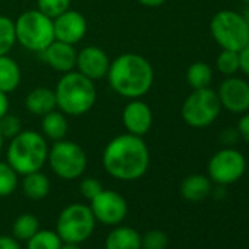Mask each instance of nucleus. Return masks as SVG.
<instances>
[{
  "instance_id": "obj_21",
  "label": "nucleus",
  "mask_w": 249,
  "mask_h": 249,
  "mask_svg": "<svg viewBox=\"0 0 249 249\" xmlns=\"http://www.w3.org/2000/svg\"><path fill=\"white\" fill-rule=\"evenodd\" d=\"M211 180L204 175H189L180 185V194L186 201L198 202L211 194Z\"/></svg>"
},
{
  "instance_id": "obj_26",
  "label": "nucleus",
  "mask_w": 249,
  "mask_h": 249,
  "mask_svg": "<svg viewBox=\"0 0 249 249\" xmlns=\"http://www.w3.org/2000/svg\"><path fill=\"white\" fill-rule=\"evenodd\" d=\"M62 239L56 231L38 230L31 239L27 240V249H60Z\"/></svg>"
},
{
  "instance_id": "obj_12",
  "label": "nucleus",
  "mask_w": 249,
  "mask_h": 249,
  "mask_svg": "<svg viewBox=\"0 0 249 249\" xmlns=\"http://www.w3.org/2000/svg\"><path fill=\"white\" fill-rule=\"evenodd\" d=\"M221 108L234 114H243L249 111V84L233 76H227L218 87L217 91Z\"/></svg>"
},
{
  "instance_id": "obj_5",
  "label": "nucleus",
  "mask_w": 249,
  "mask_h": 249,
  "mask_svg": "<svg viewBox=\"0 0 249 249\" xmlns=\"http://www.w3.org/2000/svg\"><path fill=\"white\" fill-rule=\"evenodd\" d=\"M17 44L31 53L40 54L54 41L53 19L37 8L22 12L15 19Z\"/></svg>"
},
{
  "instance_id": "obj_29",
  "label": "nucleus",
  "mask_w": 249,
  "mask_h": 249,
  "mask_svg": "<svg viewBox=\"0 0 249 249\" xmlns=\"http://www.w3.org/2000/svg\"><path fill=\"white\" fill-rule=\"evenodd\" d=\"M72 8V0H37V9L54 19Z\"/></svg>"
},
{
  "instance_id": "obj_16",
  "label": "nucleus",
  "mask_w": 249,
  "mask_h": 249,
  "mask_svg": "<svg viewBox=\"0 0 249 249\" xmlns=\"http://www.w3.org/2000/svg\"><path fill=\"white\" fill-rule=\"evenodd\" d=\"M76 54H78V50L75 49V46L54 40L46 50L40 53V57L49 68L63 75L71 71H75Z\"/></svg>"
},
{
  "instance_id": "obj_18",
  "label": "nucleus",
  "mask_w": 249,
  "mask_h": 249,
  "mask_svg": "<svg viewBox=\"0 0 249 249\" xmlns=\"http://www.w3.org/2000/svg\"><path fill=\"white\" fill-rule=\"evenodd\" d=\"M69 131L68 116L60 110H53L41 117V134L49 141H60L65 140Z\"/></svg>"
},
{
  "instance_id": "obj_42",
  "label": "nucleus",
  "mask_w": 249,
  "mask_h": 249,
  "mask_svg": "<svg viewBox=\"0 0 249 249\" xmlns=\"http://www.w3.org/2000/svg\"><path fill=\"white\" fill-rule=\"evenodd\" d=\"M242 2H243V3H245L246 6H249V0H242Z\"/></svg>"
},
{
  "instance_id": "obj_2",
  "label": "nucleus",
  "mask_w": 249,
  "mask_h": 249,
  "mask_svg": "<svg viewBox=\"0 0 249 249\" xmlns=\"http://www.w3.org/2000/svg\"><path fill=\"white\" fill-rule=\"evenodd\" d=\"M110 88L126 100L142 98L154 84V68L138 53H122L110 62L107 72Z\"/></svg>"
},
{
  "instance_id": "obj_3",
  "label": "nucleus",
  "mask_w": 249,
  "mask_h": 249,
  "mask_svg": "<svg viewBox=\"0 0 249 249\" xmlns=\"http://www.w3.org/2000/svg\"><path fill=\"white\" fill-rule=\"evenodd\" d=\"M54 95L57 110L72 117L87 114L97 103L95 82L78 71H71L60 75L54 87Z\"/></svg>"
},
{
  "instance_id": "obj_13",
  "label": "nucleus",
  "mask_w": 249,
  "mask_h": 249,
  "mask_svg": "<svg viewBox=\"0 0 249 249\" xmlns=\"http://www.w3.org/2000/svg\"><path fill=\"white\" fill-rule=\"evenodd\" d=\"M122 123L128 134L144 138L150 132L154 123L153 110L142 98L129 100L123 107Z\"/></svg>"
},
{
  "instance_id": "obj_8",
  "label": "nucleus",
  "mask_w": 249,
  "mask_h": 249,
  "mask_svg": "<svg viewBox=\"0 0 249 249\" xmlns=\"http://www.w3.org/2000/svg\"><path fill=\"white\" fill-rule=\"evenodd\" d=\"M220 111L221 104L218 95L210 87L202 89H192L180 108L183 122L195 129H202L213 124Z\"/></svg>"
},
{
  "instance_id": "obj_30",
  "label": "nucleus",
  "mask_w": 249,
  "mask_h": 249,
  "mask_svg": "<svg viewBox=\"0 0 249 249\" xmlns=\"http://www.w3.org/2000/svg\"><path fill=\"white\" fill-rule=\"evenodd\" d=\"M22 120L18 114L8 113L0 119V134L5 140H12L22 131Z\"/></svg>"
},
{
  "instance_id": "obj_33",
  "label": "nucleus",
  "mask_w": 249,
  "mask_h": 249,
  "mask_svg": "<svg viewBox=\"0 0 249 249\" xmlns=\"http://www.w3.org/2000/svg\"><path fill=\"white\" fill-rule=\"evenodd\" d=\"M240 138L237 129H233V128H227V129H223L221 134H220V140L221 142L226 145V147H231L237 142V140Z\"/></svg>"
},
{
  "instance_id": "obj_25",
  "label": "nucleus",
  "mask_w": 249,
  "mask_h": 249,
  "mask_svg": "<svg viewBox=\"0 0 249 249\" xmlns=\"http://www.w3.org/2000/svg\"><path fill=\"white\" fill-rule=\"evenodd\" d=\"M40 230L38 218L34 214H21L14 223V236L18 240H28Z\"/></svg>"
},
{
  "instance_id": "obj_38",
  "label": "nucleus",
  "mask_w": 249,
  "mask_h": 249,
  "mask_svg": "<svg viewBox=\"0 0 249 249\" xmlns=\"http://www.w3.org/2000/svg\"><path fill=\"white\" fill-rule=\"evenodd\" d=\"M137 2L145 8H159V6H163L167 0H137Z\"/></svg>"
},
{
  "instance_id": "obj_4",
  "label": "nucleus",
  "mask_w": 249,
  "mask_h": 249,
  "mask_svg": "<svg viewBox=\"0 0 249 249\" xmlns=\"http://www.w3.org/2000/svg\"><path fill=\"white\" fill-rule=\"evenodd\" d=\"M49 142L41 132L22 129L9 140L6 148V161L21 176L41 170L49 157Z\"/></svg>"
},
{
  "instance_id": "obj_37",
  "label": "nucleus",
  "mask_w": 249,
  "mask_h": 249,
  "mask_svg": "<svg viewBox=\"0 0 249 249\" xmlns=\"http://www.w3.org/2000/svg\"><path fill=\"white\" fill-rule=\"evenodd\" d=\"M8 95H9V94L0 91V119H2L5 114L9 113V106H11V103H9V97H8Z\"/></svg>"
},
{
  "instance_id": "obj_19",
  "label": "nucleus",
  "mask_w": 249,
  "mask_h": 249,
  "mask_svg": "<svg viewBox=\"0 0 249 249\" xmlns=\"http://www.w3.org/2000/svg\"><path fill=\"white\" fill-rule=\"evenodd\" d=\"M142 236L132 227L120 226L113 229L106 239V249H141Z\"/></svg>"
},
{
  "instance_id": "obj_23",
  "label": "nucleus",
  "mask_w": 249,
  "mask_h": 249,
  "mask_svg": "<svg viewBox=\"0 0 249 249\" xmlns=\"http://www.w3.org/2000/svg\"><path fill=\"white\" fill-rule=\"evenodd\" d=\"M213 81V69L205 62H195L186 71V82L192 89L208 88Z\"/></svg>"
},
{
  "instance_id": "obj_36",
  "label": "nucleus",
  "mask_w": 249,
  "mask_h": 249,
  "mask_svg": "<svg viewBox=\"0 0 249 249\" xmlns=\"http://www.w3.org/2000/svg\"><path fill=\"white\" fill-rule=\"evenodd\" d=\"M0 249H21L17 239L11 236H0Z\"/></svg>"
},
{
  "instance_id": "obj_34",
  "label": "nucleus",
  "mask_w": 249,
  "mask_h": 249,
  "mask_svg": "<svg viewBox=\"0 0 249 249\" xmlns=\"http://www.w3.org/2000/svg\"><path fill=\"white\" fill-rule=\"evenodd\" d=\"M237 132L240 135V138L243 141H246L249 144V113H243V116L240 117V120L237 122Z\"/></svg>"
},
{
  "instance_id": "obj_35",
  "label": "nucleus",
  "mask_w": 249,
  "mask_h": 249,
  "mask_svg": "<svg viewBox=\"0 0 249 249\" xmlns=\"http://www.w3.org/2000/svg\"><path fill=\"white\" fill-rule=\"evenodd\" d=\"M239 71L249 76V44L239 50Z\"/></svg>"
},
{
  "instance_id": "obj_17",
  "label": "nucleus",
  "mask_w": 249,
  "mask_h": 249,
  "mask_svg": "<svg viewBox=\"0 0 249 249\" xmlns=\"http://www.w3.org/2000/svg\"><path fill=\"white\" fill-rule=\"evenodd\" d=\"M24 104L28 113L43 117L44 114L57 108L54 89L47 87H37L25 95Z\"/></svg>"
},
{
  "instance_id": "obj_27",
  "label": "nucleus",
  "mask_w": 249,
  "mask_h": 249,
  "mask_svg": "<svg viewBox=\"0 0 249 249\" xmlns=\"http://www.w3.org/2000/svg\"><path fill=\"white\" fill-rule=\"evenodd\" d=\"M18 173L8 161L0 160V198L12 195L18 188Z\"/></svg>"
},
{
  "instance_id": "obj_10",
  "label": "nucleus",
  "mask_w": 249,
  "mask_h": 249,
  "mask_svg": "<svg viewBox=\"0 0 249 249\" xmlns=\"http://www.w3.org/2000/svg\"><path fill=\"white\" fill-rule=\"evenodd\" d=\"M245 172V156L231 147H226L217 151L208 161V178L211 182L220 186L237 182Z\"/></svg>"
},
{
  "instance_id": "obj_9",
  "label": "nucleus",
  "mask_w": 249,
  "mask_h": 249,
  "mask_svg": "<svg viewBox=\"0 0 249 249\" xmlns=\"http://www.w3.org/2000/svg\"><path fill=\"white\" fill-rule=\"evenodd\" d=\"M95 218L89 205L71 204L62 210L56 223V233L65 243L85 242L94 231Z\"/></svg>"
},
{
  "instance_id": "obj_11",
  "label": "nucleus",
  "mask_w": 249,
  "mask_h": 249,
  "mask_svg": "<svg viewBox=\"0 0 249 249\" xmlns=\"http://www.w3.org/2000/svg\"><path fill=\"white\" fill-rule=\"evenodd\" d=\"M89 208L95 221L107 226L120 224L128 214V202L119 192L103 189L89 201Z\"/></svg>"
},
{
  "instance_id": "obj_24",
  "label": "nucleus",
  "mask_w": 249,
  "mask_h": 249,
  "mask_svg": "<svg viewBox=\"0 0 249 249\" xmlns=\"http://www.w3.org/2000/svg\"><path fill=\"white\" fill-rule=\"evenodd\" d=\"M17 46L15 21L6 15H0V56L9 54Z\"/></svg>"
},
{
  "instance_id": "obj_7",
  "label": "nucleus",
  "mask_w": 249,
  "mask_h": 249,
  "mask_svg": "<svg viewBox=\"0 0 249 249\" xmlns=\"http://www.w3.org/2000/svg\"><path fill=\"white\" fill-rule=\"evenodd\" d=\"M210 31L223 50L239 52L249 44V27L239 12L230 9L218 11L211 18Z\"/></svg>"
},
{
  "instance_id": "obj_39",
  "label": "nucleus",
  "mask_w": 249,
  "mask_h": 249,
  "mask_svg": "<svg viewBox=\"0 0 249 249\" xmlns=\"http://www.w3.org/2000/svg\"><path fill=\"white\" fill-rule=\"evenodd\" d=\"M60 249H81L79 248V245L78 243H62V246H60Z\"/></svg>"
},
{
  "instance_id": "obj_28",
  "label": "nucleus",
  "mask_w": 249,
  "mask_h": 249,
  "mask_svg": "<svg viewBox=\"0 0 249 249\" xmlns=\"http://www.w3.org/2000/svg\"><path fill=\"white\" fill-rule=\"evenodd\" d=\"M217 71L224 76H233L239 71V52L221 50L215 60Z\"/></svg>"
},
{
  "instance_id": "obj_20",
  "label": "nucleus",
  "mask_w": 249,
  "mask_h": 249,
  "mask_svg": "<svg viewBox=\"0 0 249 249\" xmlns=\"http://www.w3.org/2000/svg\"><path fill=\"white\" fill-rule=\"evenodd\" d=\"M22 81V72L18 62L9 54L0 56V91L11 94L17 91Z\"/></svg>"
},
{
  "instance_id": "obj_31",
  "label": "nucleus",
  "mask_w": 249,
  "mask_h": 249,
  "mask_svg": "<svg viewBox=\"0 0 249 249\" xmlns=\"http://www.w3.org/2000/svg\"><path fill=\"white\" fill-rule=\"evenodd\" d=\"M167 243H169V237L161 230H150L142 236L144 249H166Z\"/></svg>"
},
{
  "instance_id": "obj_1",
  "label": "nucleus",
  "mask_w": 249,
  "mask_h": 249,
  "mask_svg": "<svg viewBox=\"0 0 249 249\" xmlns=\"http://www.w3.org/2000/svg\"><path fill=\"white\" fill-rule=\"evenodd\" d=\"M101 163L113 179L134 182L147 173L150 150L142 137L124 132L107 142L101 154Z\"/></svg>"
},
{
  "instance_id": "obj_6",
  "label": "nucleus",
  "mask_w": 249,
  "mask_h": 249,
  "mask_svg": "<svg viewBox=\"0 0 249 249\" xmlns=\"http://www.w3.org/2000/svg\"><path fill=\"white\" fill-rule=\"evenodd\" d=\"M47 163L52 172L63 180L79 179L88 166L85 150L73 141L60 140L49 148Z\"/></svg>"
},
{
  "instance_id": "obj_22",
  "label": "nucleus",
  "mask_w": 249,
  "mask_h": 249,
  "mask_svg": "<svg viewBox=\"0 0 249 249\" xmlns=\"http://www.w3.org/2000/svg\"><path fill=\"white\" fill-rule=\"evenodd\" d=\"M22 191H24L25 196L33 201L44 199L50 192V180L41 170L28 173L24 176Z\"/></svg>"
},
{
  "instance_id": "obj_41",
  "label": "nucleus",
  "mask_w": 249,
  "mask_h": 249,
  "mask_svg": "<svg viewBox=\"0 0 249 249\" xmlns=\"http://www.w3.org/2000/svg\"><path fill=\"white\" fill-rule=\"evenodd\" d=\"M3 150H5V138H3L2 134H0V156H2Z\"/></svg>"
},
{
  "instance_id": "obj_14",
  "label": "nucleus",
  "mask_w": 249,
  "mask_h": 249,
  "mask_svg": "<svg viewBox=\"0 0 249 249\" xmlns=\"http://www.w3.org/2000/svg\"><path fill=\"white\" fill-rule=\"evenodd\" d=\"M54 40L76 46L84 40L88 31L87 18L75 9H68L62 15L53 19Z\"/></svg>"
},
{
  "instance_id": "obj_40",
  "label": "nucleus",
  "mask_w": 249,
  "mask_h": 249,
  "mask_svg": "<svg viewBox=\"0 0 249 249\" xmlns=\"http://www.w3.org/2000/svg\"><path fill=\"white\" fill-rule=\"evenodd\" d=\"M240 15L243 17L245 22H246V24H248V27H249V6H246V8H245V11H243Z\"/></svg>"
},
{
  "instance_id": "obj_32",
  "label": "nucleus",
  "mask_w": 249,
  "mask_h": 249,
  "mask_svg": "<svg viewBox=\"0 0 249 249\" xmlns=\"http://www.w3.org/2000/svg\"><path fill=\"white\" fill-rule=\"evenodd\" d=\"M104 188H103V185H101V182L98 180V179H95V178H85V179H82L81 180V183H79V192H81V195H84L87 199H92L95 195H98L101 191H103Z\"/></svg>"
},
{
  "instance_id": "obj_15",
  "label": "nucleus",
  "mask_w": 249,
  "mask_h": 249,
  "mask_svg": "<svg viewBox=\"0 0 249 249\" xmlns=\"http://www.w3.org/2000/svg\"><path fill=\"white\" fill-rule=\"evenodd\" d=\"M110 62L111 60L104 49L98 46H85L78 50L75 71L95 82L107 76Z\"/></svg>"
}]
</instances>
